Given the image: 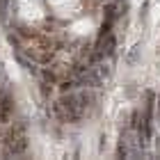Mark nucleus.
<instances>
[{
	"label": "nucleus",
	"instance_id": "f257e3e1",
	"mask_svg": "<svg viewBox=\"0 0 160 160\" xmlns=\"http://www.w3.org/2000/svg\"><path fill=\"white\" fill-rule=\"evenodd\" d=\"M96 92L92 87H80V92H71L62 94L53 103V114H55L57 121L62 124H78L80 119H85L92 108L96 105Z\"/></svg>",
	"mask_w": 160,
	"mask_h": 160
},
{
	"label": "nucleus",
	"instance_id": "f03ea898",
	"mask_svg": "<svg viewBox=\"0 0 160 160\" xmlns=\"http://www.w3.org/2000/svg\"><path fill=\"white\" fill-rule=\"evenodd\" d=\"M28 149V135H25V124H18L11 128V133L5 139V155H21Z\"/></svg>",
	"mask_w": 160,
	"mask_h": 160
},
{
	"label": "nucleus",
	"instance_id": "7ed1b4c3",
	"mask_svg": "<svg viewBox=\"0 0 160 160\" xmlns=\"http://www.w3.org/2000/svg\"><path fill=\"white\" fill-rule=\"evenodd\" d=\"M11 112H14V98L7 89L0 92V124H9Z\"/></svg>",
	"mask_w": 160,
	"mask_h": 160
},
{
	"label": "nucleus",
	"instance_id": "20e7f679",
	"mask_svg": "<svg viewBox=\"0 0 160 160\" xmlns=\"http://www.w3.org/2000/svg\"><path fill=\"white\" fill-rule=\"evenodd\" d=\"M137 57H139V46H133V51H130L128 57H126V64H130V67H133V64L137 62Z\"/></svg>",
	"mask_w": 160,
	"mask_h": 160
},
{
	"label": "nucleus",
	"instance_id": "39448f33",
	"mask_svg": "<svg viewBox=\"0 0 160 160\" xmlns=\"http://www.w3.org/2000/svg\"><path fill=\"white\" fill-rule=\"evenodd\" d=\"M2 142H5V139H2V130H0V144H2Z\"/></svg>",
	"mask_w": 160,
	"mask_h": 160
}]
</instances>
